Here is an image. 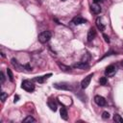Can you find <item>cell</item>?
Wrapping results in <instances>:
<instances>
[{
    "instance_id": "cell-14",
    "label": "cell",
    "mask_w": 123,
    "mask_h": 123,
    "mask_svg": "<svg viewBox=\"0 0 123 123\" xmlns=\"http://www.w3.org/2000/svg\"><path fill=\"white\" fill-rule=\"evenodd\" d=\"M48 106H49V108H50L52 111H57L58 106H57V103L55 102V100H52V99L48 100Z\"/></svg>"
},
{
    "instance_id": "cell-28",
    "label": "cell",
    "mask_w": 123,
    "mask_h": 123,
    "mask_svg": "<svg viewBox=\"0 0 123 123\" xmlns=\"http://www.w3.org/2000/svg\"><path fill=\"white\" fill-rule=\"evenodd\" d=\"M62 1H66V0H62Z\"/></svg>"
},
{
    "instance_id": "cell-27",
    "label": "cell",
    "mask_w": 123,
    "mask_h": 123,
    "mask_svg": "<svg viewBox=\"0 0 123 123\" xmlns=\"http://www.w3.org/2000/svg\"><path fill=\"white\" fill-rule=\"evenodd\" d=\"M93 2H94V3H96V4H98V3L102 2V0H93Z\"/></svg>"
},
{
    "instance_id": "cell-22",
    "label": "cell",
    "mask_w": 123,
    "mask_h": 123,
    "mask_svg": "<svg viewBox=\"0 0 123 123\" xmlns=\"http://www.w3.org/2000/svg\"><path fill=\"white\" fill-rule=\"evenodd\" d=\"M7 97H8V94H7L6 92L2 91V92H1V100H2V102H4V101L6 100Z\"/></svg>"
},
{
    "instance_id": "cell-9",
    "label": "cell",
    "mask_w": 123,
    "mask_h": 123,
    "mask_svg": "<svg viewBox=\"0 0 123 123\" xmlns=\"http://www.w3.org/2000/svg\"><path fill=\"white\" fill-rule=\"evenodd\" d=\"M95 23H96V27L98 28V30H100V31H104L105 30V25L102 22V18L101 17H97Z\"/></svg>"
},
{
    "instance_id": "cell-23",
    "label": "cell",
    "mask_w": 123,
    "mask_h": 123,
    "mask_svg": "<svg viewBox=\"0 0 123 123\" xmlns=\"http://www.w3.org/2000/svg\"><path fill=\"white\" fill-rule=\"evenodd\" d=\"M102 117H103V119H109L110 118V113L108 111H104L102 113Z\"/></svg>"
},
{
    "instance_id": "cell-16",
    "label": "cell",
    "mask_w": 123,
    "mask_h": 123,
    "mask_svg": "<svg viewBox=\"0 0 123 123\" xmlns=\"http://www.w3.org/2000/svg\"><path fill=\"white\" fill-rule=\"evenodd\" d=\"M58 65H59V67H60L62 71H66V72H68V71L71 70V67H70V66L64 65V64H62V63H61V62H58Z\"/></svg>"
},
{
    "instance_id": "cell-7",
    "label": "cell",
    "mask_w": 123,
    "mask_h": 123,
    "mask_svg": "<svg viewBox=\"0 0 123 123\" xmlns=\"http://www.w3.org/2000/svg\"><path fill=\"white\" fill-rule=\"evenodd\" d=\"M96 30L94 29V28H90L89 29V31H88V33H87V41H92L94 38H95V37H96Z\"/></svg>"
},
{
    "instance_id": "cell-13",
    "label": "cell",
    "mask_w": 123,
    "mask_h": 123,
    "mask_svg": "<svg viewBox=\"0 0 123 123\" xmlns=\"http://www.w3.org/2000/svg\"><path fill=\"white\" fill-rule=\"evenodd\" d=\"M73 67L75 68H82V69H85V68H87L88 67V64L87 62H80L78 63H75L73 65Z\"/></svg>"
},
{
    "instance_id": "cell-21",
    "label": "cell",
    "mask_w": 123,
    "mask_h": 123,
    "mask_svg": "<svg viewBox=\"0 0 123 123\" xmlns=\"http://www.w3.org/2000/svg\"><path fill=\"white\" fill-rule=\"evenodd\" d=\"M88 59H89V55L86 53V54H85V55L83 56L81 62H88Z\"/></svg>"
},
{
    "instance_id": "cell-6",
    "label": "cell",
    "mask_w": 123,
    "mask_h": 123,
    "mask_svg": "<svg viewBox=\"0 0 123 123\" xmlns=\"http://www.w3.org/2000/svg\"><path fill=\"white\" fill-rule=\"evenodd\" d=\"M94 102H95L98 106H100V107H103V106L106 105V99H105L103 96H100V95H96V96L94 97Z\"/></svg>"
},
{
    "instance_id": "cell-11",
    "label": "cell",
    "mask_w": 123,
    "mask_h": 123,
    "mask_svg": "<svg viewBox=\"0 0 123 123\" xmlns=\"http://www.w3.org/2000/svg\"><path fill=\"white\" fill-rule=\"evenodd\" d=\"M72 22H73L75 25H80V24L86 23V20L85 18L81 17V16H76V17H74V18H73Z\"/></svg>"
},
{
    "instance_id": "cell-26",
    "label": "cell",
    "mask_w": 123,
    "mask_h": 123,
    "mask_svg": "<svg viewBox=\"0 0 123 123\" xmlns=\"http://www.w3.org/2000/svg\"><path fill=\"white\" fill-rule=\"evenodd\" d=\"M18 98H19V96H18V95H15V96H14V103L18 101Z\"/></svg>"
},
{
    "instance_id": "cell-24",
    "label": "cell",
    "mask_w": 123,
    "mask_h": 123,
    "mask_svg": "<svg viewBox=\"0 0 123 123\" xmlns=\"http://www.w3.org/2000/svg\"><path fill=\"white\" fill-rule=\"evenodd\" d=\"M0 78H1V84H4V82H5V77H4L3 72L0 73Z\"/></svg>"
},
{
    "instance_id": "cell-4",
    "label": "cell",
    "mask_w": 123,
    "mask_h": 123,
    "mask_svg": "<svg viewBox=\"0 0 123 123\" xmlns=\"http://www.w3.org/2000/svg\"><path fill=\"white\" fill-rule=\"evenodd\" d=\"M115 72H116V67H115L113 64L109 65V66L106 68V70H105V74H106V76H108V77H112V76L115 74Z\"/></svg>"
},
{
    "instance_id": "cell-25",
    "label": "cell",
    "mask_w": 123,
    "mask_h": 123,
    "mask_svg": "<svg viewBox=\"0 0 123 123\" xmlns=\"http://www.w3.org/2000/svg\"><path fill=\"white\" fill-rule=\"evenodd\" d=\"M103 37L105 38V41H106V42H108V43L110 42V38H109V37H108L107 35H105V34H104V35H103Z\"/></svg>"
},
{
    "instance_id": "cell-18",
    "label": "cell",
    "mask_w": 123,
    "mask_h": 123,
    "mask_svg": "<svg viewBox=\"0 0 123 123\" xmlns=\"http://www.w3.org/2000/svg\"><path fill=\"white\" fill-rule=\"evenodd\" d=\"M35 121H36V119L31 115H28L25 119H23V122H35Z\"/></svg>"
},
{
    "instance_id": "cell-8",
    "label": "cell",
    "mask_w": 123,
    "mask_h": 123,
    "mask_svg": "<svg viewBox=\"0 0 123 123\" xmlns=\"http://www.w3.org/2000/svg\"><path fill=\"white\" fill-rule=\"evenodd\" d=\"M90 9H91V12H92L93 13H95V14H98V13L101 12V8H100V6H99L98 4H96V3H93V4L90 6Z\"/></svg>"
},
{
    "instance_id": "cell-1",
    "label": "cell",
    "mask_w": 123,
    "mask_h": 123,
    "mask_svg": "<svg viewBox=\"0 0 123 123\" xmlns=\"http://www.w3.org/2000/svg\"><path fill=\"white\" fill-rule=\"evenodd\" d=\"M51 33L49 31H44V32H41L39 35H38V41L40 43H46L47 41L50 40L51 38Z\"/></svg>"
},
{
    "instance_id": "cell-3",
    "label": "cell",
    "mask_w": 123,
    "mask_h": 123,
    "mask_svg": "<svg viewBox=\"0 0 123 123\" xmlns=\"http://www.w3.org/2000/svg\"><path fill=\"white\" fill-rule=\"evenodd\" d=\"M54 87L55 88H58V89H63V90H72V87L70 85L66 84V83H55L54 85Z\"/></svg>"
},
{
    "instance_id": "cell-2",
    "label": "cell",
    "mask_w": 123,
    "mask_h": 123,
    "mask_svg": "<svg viewBox=\"0 0 123 123\" xmlns=\"http://www.w3.org/2000/svg\"><path fill=\"white\" fill-rule=\"evenodd\" d=\"M21 87L28 92H33L35 90V85L29 80H24L21 84Z\"/></svg>"
},
{
    "instance_id": "cell-10",
    "label": "cell",
    "mask_w": 123,
    "mask_h": 123,
    "mask_svg": "<svg viewBox=\"0 0 123 123\" xmlns=\"http://www.w3.org/2000/svg\"><path fill=\"white\" fill-rule=\"evenodd\" d=\"M52 76V74L51 73H48V74H46V75H44V76H39V77H36L34 80L36 81V82H38V83H44V81L45 80H47L49 77H51Z\"/></svg>"
},
{
    "instance_id": "cell-17",
    "label": "cell",
    "mask_w": 123,
    "mask_h": 123,
    "mask_svg": "<svg viewBox=\"0 0 123 123\" xmlns=\"http://www.w3.org/2000/svg\"><path fill=\"white\" fill-rule=\"evenodd\" d=\"M113 120L115 122H123V118L119 114H114L113 115Z\"/></svg>"
},
{
    "instance_id": "cell-19",
    "label": "cell",
    "mask_w": 123,
    "mask_h": 123,
    "mask_svg": "<svg viewBox=\"0 0 123 123\" xmlns=\"http://www.w3.org/2000/svg\"><path fill=\"white\" fill-rule=\"evenodd\" d=\"M7 73H8V77H9L10 81H11V82H13V75H12V70L8 68V69H7Z\"/></svg>"
},
{
    "instance_id": "cell-12",
    "label": "cell",
    "mask_w": 123,
    "mask_h": 123,
    "mask_svg": "<svg viewBox=\"0 0 123 123\" xmlns=\"http://www.w3.org/2000/svg\"><path fill=\"white\" fill-rule=\"evenodd\" d=\"M60 114H61V117L62 118V119H64V120H67V118H68V114H67V111H66V109L64 108V107H62L61 108V110H60Z\"/></svg>"
},
{
    "instance_id": "cell-15",
    "label": "cell",
    "mask_w": 123,
    "mask_h": 123,
    "mask_svg": "<svg viewBox=\"0 0 123 123\" xmlns=\"http://www.w3.org/2000/svg\"><path fill=\"white\" fill-rule=\"evenodd\" d=\"M11 62H12V65H13V66L18 70V71L23 70V68H24V67H23L22 65H20V64L17 62V61H16L15 59H12V61H11Z\"/></svg>"
},
{
    "instance_id": "cell-5",
    "label": "cell",
    "mask_w": 123,
    "mask_h": 123,
    "mask_svg": "<svg viewBox=\"0 0 123 123\" xmlns=\"http://www.w3.org/2000/svg\"><path fill=\"white\" fill-rule=\"evenodd\" d=\"M93 77V73L87 75L86 77H85V79H83V81L81 82V86L82 88H86L88 86V85L90 84V81H91V78Z\"/></svg>"
},
{
    "instance_id": "cell-20",
    "label": "cell",
    "mask_w": 123,
    "mask_h": 123,
    "mask_svg": "<svg viewBox=\"0 0 123 123\" xmlns=\"http://www.w3.org/2000/svg\"><path fill=\"white\" fill-rule=\"evenodd\" d=\"M99 83H100V85H102V86H106V85L108 84V80H107L106 77H102V78H100Z\"/></svg>"
}]
</instances>
